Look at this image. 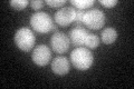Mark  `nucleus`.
<instances>
[{
    "label": "nucleus",
    "instance_id": "obj_1",
    "mask_svg": "<svg viewBox=\"0 0 134 89\" xmlns=\"http://www.w3.org/2000/svg\"><path fill=\"white\" fill-rule=\"evenodd\" d=\"M93 55L85 47L75 48L70 54V62L78 70H87L93 65Z\"/></svg>",
    "mask_w": 134,
    "mask_h": 89
},
{
    "label": "nucleus",
    "instance_id": "obj_2",
    "mask_svg": "<svg viewBox=\"0 0 134 89\" xmlns=\"http://www.w3.org/2000/svg\"><path fill=\"white\" fill-rule=\"evenodd\" d=\"M30 26L35 31L39 33H47L53 30L54 22L48 14L43 11H37L30 16Z\"/></svg>",
    "mask_w": 134,
    "mask_h": 89
},
{
    "label": "nucleus",
    "instance_id": "obj_3",
    "mask_svg": "<svg viewBox=\"0 0 134 89\" xmlns=\"http://www.w3.org/2000/svg\"><path fill=\"white\" fill-rule=\"evenodd\" d=\"M15 44L20 50L27 52L30 51L31 48L35 46L36 38L34 32L29 28H20L15 33Z\"/></svg>",
    "mask_w": 134,
    "mask_h": 89
},
{
    "label": "nucleus",
    "instance_id": "obj_4",
    "mask_svg": "<svg viewBox=\"0 0 134 89\" xmlns=\"http://www.w3.org/2000/svg\"><path fill=\"white\" fill-rule=\"evenodd\" d=\"M83 23L90 29H98L102 28L105 25V14L99 9H90L85 11L83 18Z\"/></svg>",
    "mask_w": 134,
    "mask_h": 89
},
{
    "label": "nucleus",
    "instance_id": "obj_5",
    "mask_svg": "<svg viewBox=\"0 0 134 89\" xmlns=\"http://www.w3.org/2000/svg\"><path fill=\"white\" fill-rule=\"evenodd\" d=\"M50 46L52 49L57 54H65L69 49L70 40L69 37L64 32L56 31L50 38Z\"/></svg>",
    "mask_w": 134,
    "mask_h": 89
},
{
    "label": "nucleus",
    "instance_id": "obj_6",
    "mask_svg": "<svg viewBox=\"0 0 134 89\" xmlns=\"http://www.w3.org/2000/svg\"><path fill=\"white\" fill-rule=\"evenodd\" d=\"M75 16H76V9L73 7H62L55 12L54 19L56 23L59 26H68L75 21Z\"/></svg>",
    "mask_w": 134,
    "mask_h": 89
},
{
    "label": "nucleus",
    "instance_id": "obj_7",
    "mask_svg": "<svg viewBox=\"0 0 134 89\" xmlns=\"http://www.w3.org/2000/svg\"><path fill=\"white\" fill-rule=\"evenodd\" d=\"M31 59L37 66H46L52 59V51L46 45H39L32 50Z\"/></svg>",
    "mask_w": 134,
    "mask_h": 89
},
{
    "label": "nucleus",
    "instance_id": "obj_8",
    "mask_svg": "<svg viewBox=\"0 0 134 89\" xmlns=\"http://www.w3.org/2000/svg\"><path fill=\"white\" fill-rule=\"evenodd\" d=\"M52 70L58 76H64L69 71V61L66 57H56L52 61Z\"/></svg>",
    "mask_w": 134,
    "mask_h": 89
},
{
    "label": "nucleus",
    "instance_id": "obj_9",
    "mask_svg": "<svg viewBox=\"0 0 134 89\" xmlns=\"http://www.w3.org/2000/svg\"><path fill=\"white\" fill-rule=\"evenodd\" d=\"M88 31L84 28H74L69 31V40L74 46H83L85 45L86 37L88 35Z\"/></svg>",
    "mask_w": 134,
    "mask_h": 89
},
{
    "label": "nucleus",
    "instance_id": "obj_10",
    "mask_svg": "<svg viewBox=\"0 0 134 89\" xmlns=\"http://www.w3.org/2000/svg\"><path fill=\"white\" fill-rule=\"evenodd\" d=\"M116 38L117 32L114 28H105L102 31V35H100V39L105 45H112L116 40Z\"/></svg>",
    "mask_w": 134,
    "mask_h": 89
},
{
    "label": "nucleus",
    "instance_id": "obj_11",
    "mask_svg": "<svg viewBox=\"0 0 134 89\" xmlns=\"http://www.w3.org/2000/svg\"><path fill=\"white\" fill-rule=\"evenodd\" d=\"M99 45V38L95 33H88L85 40V47L88 49H95Z\"/></svg>",
    "mask_w": 134,
    "mask_h": 89
},
{
    "label": "nucleus",
    "instance_id": "obj_12",
    "mask_svg": "<svg viewBox=\"0 0 134 89\" xmlns=\"http://www.w3.org/2000/svg\"><path fill=\"white\" fill-rule=\"evenodd\" d=\"M70 3L76 7L78 10H84L93 6L94 0H70Z\"/></svg>",
    "mask_w": 134,
    "mask_h": 89
},
{
    "label": "nucleus",
    "instance_id": "obj_13",
    "mask_svg": "<svg viewBox=\"0 0 134 89\" xmlns=\"http://www.w3.org/2000/svg\"><path fill=\"white\" fill-rule=\"evenodd\" d=\"M28 5H30L28 0H11L10 1V6L16 10H24Z\"/></svg>",
    "mask_w": 134,
    "mask_h": 89
},
{
    "label": "nucleus",
    "instance_id": "obj_14",
    "mask_svg": "<svg viewBox=\"0 0 134 89\" xmlns=\"http://www.w3.org/2000/svg\"><path fill=\"white\" fill-rule=\"evenodd\" d=\"M46 5H48L53 8H59V7H63L66 3L65 0H46L45 1Z\"/></svg>",
    "mask_w": 134,
    "mask_h": 89
},
{
    "label": "nucleus",
    "instance_id": "obj_15",
    "mask_svg": "<svg viewBox=\"0 0 134 89\" xmlns=\"http://www.w3.org/2000/svg\"><path fill=\"white\" fill-rule=\"evenodd\" d=\"M44 5H45V1H43V0H32V1H30L31 8L32 9H35V10L41 9Z\"/></svg>",
    "mask_w": 134,
    "mask_h": 89
},
{
    "label": "nucleus",
    "instance_id": "obj_16",
    "mask_svg": "<svg viewBox=\"0 0 134 89\" xmlns=\"http://www.w3.org/2000/svg\"><path fill=\"white\" fill-rule=\"evenodd\" d=\"M99 3L103 5L104 7L107 8H112L115 5H117V0H99Z\"/></svg>",
    "mask_w": 134,
    "mask_h": 89
},
{
    "label": "nucleus",
    "instance_id": "obj_17",
    "mask_svg": "<svg viewBox=\"0 0 134 89\" xmlns=\"http://www.w3.org/2000/svg\"><path fill=\"white\" fill-rule=\"evenodd\" d=\"M84 10H76V16H75V22L83 23V18H84Z\"/></svg>",
    "mask_w": 134,
    "mask_h": 89
}]
</instances>
